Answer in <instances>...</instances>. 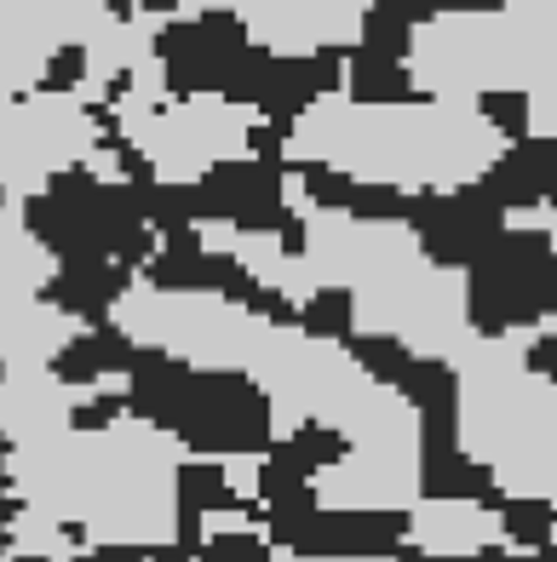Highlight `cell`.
Returning a JSON list of instances; mask_svg holds the SVG:
<instances>
[{"label": "cell", "mask_w": 557, "mask_h": 562, "mask_svg": "<svg viewBox=\"0 0 557 562\" xmlns=\"http://www.w3.org/2000/svg\"><path fill=\"white\" fill-rule=\"evenodd\" d=\"M185 459L190 448L172 430L121 414L110 425H69L35 442H12L0 488L69 522L87 546L156 551L185 528Z\"/></svg>", "instance_id": "1"}, {"label": "cell", "mask_w": 557, "mask_h": 562, "mask_svg": "<svg viewBox=\"0 0 557 562\" xmlns=\"http://www.w3.org/2000/svg\"><path fill=\"white\" fill-rule=\"evenodd\" d=\"M512 138L471 98H402L357 104L350 92L322 98L288 133V161H322L363 184H391L409 195L471 190L494 172Z\"/></svg>", "instance_id": "2"}, {"label": "cell", "mask_w": 557, "mask_h": 562, "mask_svg": "<svg viewBox=\"0 0 557 562\" xmlns=\"http://www.w3.org/2000/svg\"><path fill=\"white\" fill-rule=\"evenodd\" d=\"M305 259L322 288H345L357 299V334H391L420 356H460L471 327V281L425 252L409 218H357L334 207H311Z\"/></svg>", "instance_id": "3"}, {"label": "cell", "mask_w": 557, "mask_h": 562, "mask_svg": "<svg viewBox=\"0 0 557 562\" xmlns=\"http://www.w3.org/2000/svg\"><path fill=\"white\" fill-rule=\"evenodd\" d=\"M528 334H471L460 373V448L483 459L505 499L557 505V379L523 356Z\"/></svg>", "instance_id": "4"}, {"label": "cell", "mask_w": 557, "mask_h": 562, "mask_svg": "<svg viewBox=\"0 0 557 562\" xmlns=\"http://www.w3.org/2000/svg\"><path fill=\"white\" fill-rule=\"evenodd\" d=\"M409 69L432 98L477 104L489 92H535L557 81V0H505L420 23Z\"/></svg>", "instance_id": "5"}, {"label": "cell", "mask_w": 557, "mask_h": 562, "mask_svg": "<svg viewBox=\"0 0 557 562\" xmlns=\"http://www.w3.org/2000/svg\"><path fill=\"white\" fill-rule=\"evenodd\" d=\"M126 407L208 459L276 448V407L253 373L190 368L167 350H138L133 373H126Z\"/></svg>", "instance_id": "6"}, {"label": "cell", "mask_w": 557, "mask_h": 562, "mask_svg": "<svg viewBox=\"0 0 557 562\" xmlns=\"http://www.w3.org/2000/svg\"><path fill=\"white\" fill-rule=\"evenodd\" d=\"M115 133L138 149L149 184H201L213 167L242 156L288 161V133L270 126L253 104H236L224 92L201 98H121L115 110H98Z\"/></svg>", "instance_id": "7"}, {"label": "cell", "mask_w": 557, "mask_h": 562, "mask_svg": "<svg viewBox=\"0 0 557 562\" xmlns=\"http://www.w3.org/2000/svg\"><path fill=\"white\" fill-rule=\"evenodd\" d=\"M110 322L121 327L138 350H167L190 368H224V373H259L276 327L259 311L224 299V293H185V288H156V281H133Z\"/></svg>", "instance_id": "8"}, {"label": "cell", "mask_w": 557, "mask_h": 562, "mask_svg": "<svg viewBox=\"0 0 557 562\" xmlns=\"http://www.w3.org/2000/svg\"><path fill=\"white\" fill-rule=\"evenodd\" d=\"M110 144V121L75 92H23L7 98V126H0V172H7V201H35L53 190V178L92 167Z\"/></svg>", "instance_id": "9"}, {"label": "cell", "mask_w": 557, "mask_h": 562, "mask_svg": "<svg viewBox=\"0 0 557 562\" xmlns=\"http://www.w3.org/2000/svg\"><path fill=\"white\" fill-rule=\"evenodd\" d=\"M466 281L477 334H535L557 316V247L535 224H505Z\"/></svg>", "instance_id": "10"}, {"label": "cell", "mask_w": 557, "mask_h": 562, "mask_svg": "<svg viewBox=\"0 0 557 562\" xmlns=\"http://www.w3.org/2000/svg\"><path fill=\"white\" fill-rule=\"evenodd\" d=\"M7 12V98L41 92V75L64 46H87L115 18L110 0H0Z\"/></svg>", "instance_id": "11"}, {"label": "cell", "mask_w": 557, "mask_h": 562, "mask_svg": "<svg viewBox=\"0 0 557 562\" xmlns=\"http://www.w3.org/2000/svg\"><path fill=\"white\" fill-rule=\"evenodd\" d=\"M374 0H247V35L265 53L282 58H316V53H350L363 41V23Z\"/></svg>", "instance_id": "12"}, {"label": "cell", "mask_w": 557, "mask_h": 562, "mask_svg": "<svg viewBox=\"0 0 557 562\" xmlns=\"http://www.w3.org/2000/svg\"><path fill=\"white\" fill-rule=\"evenodd\" d=\"M425 453L350 448L339 465L316 471V499L334 510H414L425 499Z\"/></svg>", "instance_id": "13"}, {"label": "cell", "mask_w": 557, "mask_h": 562, "mask_svg": "<svg viewBox=\"0 0 557 562\" xmlns=\"http://www.w3.org/2000/svg\"><path fill=\"white\" fill-rule=\"evenodd\" d=\"M425 252L448 270H471L477 259L489 252V241L500 236L512 213L489 195V184H471V190H443V195H420L414 201V218Z\"/></svg>", "instance_id": "14"}, {"label": "cell", "mask_w": 557, "mask_h": 562, "mask_svg": "<svg viewBox=\"0 0 557 562\" xmlns=\"http://www.w3.org/2000/svg\"><path fill=\"white\" fill-rule=\"evenodd\" d=\"M489 551H512L500 505L425 494L409 510V551H402V562H477Z\"/></svg>", "instance_id": "15"}, {"label": "cell", "mask_w": 557, "mask_h": 562, "mask_svg": "<svg viewBox=\"0 0 557 562\" xmlns=\"http://www.w3.org/2000/svg\"><path fill=\"white\" fill-rule=\"evenodd\" d=\"M92 391H104V385H75V379H64L58 368H7V396H0L7 448L53 437V430H69Z\"/></svg>", "instance_id": "16"}, {"label": "cell", "mask_w": 557, "mask_h": 562, "mask_svg": "<svg viewBox=\"0 0 557 562\" xmlns=\"http://www.w3.org/2000/svg\"><path fill=\"white\" fill-rule=\"evenodd\" d=\"M81 316H69L58 299H7L0 311V356L7 368H58L69 339L81 334Z\"/></svg>", "instance_id": "17"}, {"label": "cell", "mask_w": 557, "mask_h": 562, "mask_svg": "<svg viewBox=\"0 0 557 562\" xmlns=\"http://www.w3.org/2000/svg\"><path fill=\"white\" fill-rule=\"evenodd\" d=\"M483 184H489V195L500 201L505 213L557 207V138H541V133L517 138V144L494 161V172L483 178Z\"/></svg>", "instance_id": "18"}, {"label": "cell", "mask_w": 557, "mask_h": 562, "mask_svg": "<svg viewBox=\"0 0 557 562\" xmlns=\"http://www.w3.org/2000/svg\"><path fill=\"white\" fill-rule=\"evenodd\" d=\"M58 270H64V259L35 236V224L23 218V207L7 201V218H0V293L7 299H46Z\"/></svg>", "instance_id": "19"}, {"label": "cell", "mask_w": 557, "mask_h": 562, "mask_svg": "<svg viewBox=\"0 0 557 562\" xmlns=\"http://www.w3.org/2000/svg\"><path fill=\"white\" fill-rule=\"evenodd\" d=\"M0 533H7V557H18V562H81L92 551L69 522L23 505L7 488H0Z\"/></svg>", "instance_id": "20"}, {"label": "cell", "mask_w": 557, "mask_h": 562, "mask_svg": "<svg viewBox=\"0 0 557 562\" xmlns=\"http://www.w3.org/2000/svg\"><path fill=\"white\" fill-rule=\"evenodd\" d=\"M133 362H138V345L115 322H87L58 356V373L75 379V385H126Z\"/></svg>", "instance_id": "21"}, {"label": "cell", "mask_w": 557, "mask_h": 562, "mask_svg": "<svg viewBox=\"0 0 557 562\" xmlns=\"http://www.w3.org/2000/svg\"><path fill=\"white\" fill-rule=\"evenodd\" d=\"M133 281H138V270H126L121 259H87V265H64L46 299H58L64 311L81 316V322H110L115 299L133 288Z\"/></svg>", "instance_id": "22"}, {"label": "cell", "mask_w": 557, "mask_h": 562, "mask_svg": "<svg viewBox=\"0 0 557 562\" xmlns=\"http://www.w3.org/2000/svg\"><path fill=\"white\" fill-rule=\"evenodd\" d=\"M425 494H437V499H483V505H505L500 494V482L489 476L483 459H471L460 442L454 448H425Z\"/></svg>", "instance_id": "23"}, {"label": "cell", "mask_w": 557, "mask_h": 562, "mask_svg": "<svg viewBox=\"0 0 557 562\" xmlns=\"http://www.w3.org/2000/svg\"><path fill=\"white\" fill-rule=\"evenodd\" d=\"M345 92L357 104H402V98H420V81L402 58L386 53H368V46H350V81Z\"/></svg>", "instance_id": "24"}, {"label": "cell", "mask_w": 557, "mask_h": 562, "mask_svg": "<svg viewBox=\"0 0 557 562\" xmlns=\"http://www.w3.org/2000/svg\"><path fill=\"white\" fill-rule=\"evenodd\" d=\"M179 499H185V517H213V510L247 505V494H236L231 471H224V459H208V453H190V459H185Z\"/></svg>", "instance_id": "25"}, {"label": "cell", "mask_w": 557, "mask_h": 562, "mask_svg": "<svg viewBox=\"0 0 557 562\" xmlns=\"http://www.w3.org/2000/svg\"><path fill=\"white\" fill-rule=\"evenodd\" d=\"M500 517H505V540H512V551L557 546V505L552 499H505Z\"/></svg>", "instance_id": "26"}, {"label": "cell", "mask_w": 557, "mask_h": 562, "mask_svg": "<svg viewBox=\"0 0 557 562\" xmlns=\"http://www.w3.org/2000/svg\"><path fill=\"white\" fill-rule=\"evenodd\" d=\"M299 327L316 339H350L357 334V299H350L345 288H322L316 299L299 304Z\"/></svg>", "instance_id": "27"}, {"label": "cell", "mask_w": 557, "mask_h": 562, "mask_svg": "<svg viewBox=\"0 0 557 562\" xmlns=\"http://www.w3.org/2000/svg\"><path fill=\"white\" fill-rule=\"evenodd\" d=\"M345 345H350V356H357L374 379H386V385H402V373H409L414 356H420V350H409V345L391 339V334H350Z\"/></svg>", "instance_id": "28"}, {"label": "cell", "mask_w": 557, "mask_h": 562, "mask_svg": "<svg viewBox=\"0 0 557 562\" xmlns=\"http://www.w3.org/2000/svg\"><path fill=\"white\" fill-rule=\"evenodd\" d=\"M201 562H276V540L270 528H247V533H213L208 546L196 551Z\"/></svg>", "instance_id": "29"}, {"label": "cell", "mask_w": 557, "mask_h": 562, "mask_svg": "<svg viewBox=\"0 0 557 562\" xmlns=\"http://www.w3.org/2000/svg\"><path fill=\"white\" fill-rule=\"evenodd\" d=\"M483 104V115L500 126L505 138H528V92H489V98H477Z\"/></svg>", "instance_id": "30"}, {"label": "cell", "mask_w": 557, "mask_h": 562, "mask_svg": "<svg viewBox=\"0 0 557 562\" xmlns=\"http://www.w3.org/2000/svg\"><path fill=\"white\" fill-rule=\"evenodd\" d=\"M391 7H402L414 23H432L448 12H489V7H505V0H391Z\"/></svg>", "instance_id": "31"}, {"label": "cell", "mask_w": 557, "mask_h": 562, "mask_svg": "<svg viewBox=\"0 0 557 562\" xmlns=\"http://www.w3.org/2000/svg\"><path fill=\"white\" fill-rule=\"evenodd\" d=\"M523 356H528V368H535V373L557 379V327H552V322L535 327V334H528V345H523Z\"/></svg>", "instance_id": "32"}, {"label": "cell", "mask_w": 557, "mask_h": 562, "mask_svg": "<svg viewBox=\"0 0 557 562\" xmlns=\"http://www.w3.org/2000/svg\"><path fill=\"white\" fill-rule=\"evenodd\" d=\"M512 224H535V229H546L552 247H557V207H523V213H512Z\"/></svg>", "instance_id": "33"}, {"label": "cell", "mask_w": 557, "mask_h": 562, "mask_svg": "<svg viewBox=\"0 0 557 562\" xmlns=\"http://www.w3.org/2000/svg\"><path fill=\"white\" fill-rule=\"evenodd\" d=\"M276 562H350V557H322V551H276Z\"/></svg>", "instance_id": "34"}, {"label": "cell", "mask_w": 557, "mask_h": 562, "mask_svg": "<svg viewBox=\"0 0 557 562\" xmlns=\"http://www.w3.org/2000/svg\"><path fill=\"white\" fill-rule=\"evenodd\" d=\"M190 562H201V557H190Z\"/></svg>", "instance_id": "35"}, {"label": "cell", "mask_w": 557, "mask_h": 562, "mask_svg": "<svg viewBox=\"0 0 557 562\" xmlns=\"http://www.w3.org/2000/svg\"><path fill=\"white\" fill-rule=\"evenodd\" d=\"M552 327H557V316H552Z\"/></svg>", "instance_id": "36"}, {"label": "cell", "mask_w": 557, "mask_h": 562, "mask_svg": "<svg viewBox=\"0 0 557 562\" xmlns=\"http://www.w3.org/2000/svg\"><path fill=\"white\" fill-rule=\"evenodd\" d=\"M397 562H402V557H397Z\"/></svg>", "instance_id": "37"}]
</instances>
